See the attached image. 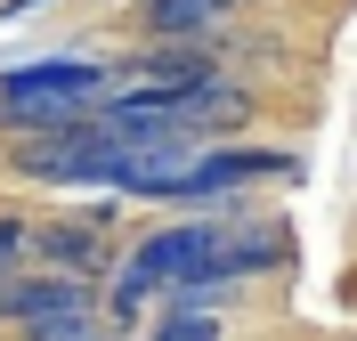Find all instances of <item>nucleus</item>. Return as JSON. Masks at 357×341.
<instances>
[{
	"label": "nucleus",
	"mask_w": 357,
	"mask_h": 341,
	"mask_svg": "<svg viewBox=\"0 0 357 341\" xmlns=\"http://www.w3.org/2000/svg\"><path fill=\"white\" fill-rule=\"evenodd\" d=\"M187 285H220V227L211 220H178V227H155L130 244V268L114 285V317L130 325L155 293H187Z\"/></svg>",
	"instance_id": "f257e3e1"
},
{
	"label": "nucleus",
	"mask_w": 357,
	"mask_h": 341,
	"mask_svg": "<svg viewBox=\"0 0 357 341\" xmlns=\"http://www.w3.org/2000/svg\"><path fill=\"white\" fill-rule=\"evenodd\" d=\"M114 155H122V130H114L106 114L89 122H41L33 138H17V171L24 179H57V187H106L114 179Z\"/></svg>",
	"instance_id": "f03ea898"
},
{
	"label": "nucleus",
	"mask_w": 357,
	"mask_h": 341,
	"mask_svg": "<svg viewBox=\"0 0 357 341\" xmlns=\"http://www.w3.org/2000/svg\"><path fill=\"white\" fill-rule=\"evenodd\" d=\"M106 106V73L82 66V57H41V66H17L0 73V114L41 130V122H73V114Z\"/></svg>",
	"instance_id": "7ed1b4c3"
},
{
	"label": "nucleus",
	"mask_w": 357,
	"mask_h": 341,
	"mask_svg": "<svg viewBox=\"0 0 357 341\" xmlns=\"http://www.w3.org/2000/svg\"><path fill=\"white\" fill-rule=\"evenodd\" d=\"M73 301H89V285L82 276H66V268H49V276H0V317L8 325H24V317H41V309H73Z\"/></svg>",
	"instance_id": "20e7f679"
},
{
	"label": "nucleus",
	"mask_w": 357,
	"mask_h": 341,
	"mask_svg": "<svg viewBox=\"0 0 357 341\" xmlns=\"http://www.w3.org/2000/svg\"><path fill=\"white\" fill-rule=\"evenodd\" d=\"M268 171H284V162H276V155H195L187 179H178V204L227 195V187H244V179H268Z\"/></svg>",
	"instance_id": "39448f33"
},
{
	"label": "nucleus",
	"mask_w": 357,
	"mask_h": 341,
	"mask_svg": "<svg viewBox=\"0 0 357 341\" xmlns=\"http://www.w3.org/2000/svg\"><path fill=\"white\" fill-rule=\"evenodd\" d=\"M24 252H41L49 268H66V276L98 268V236H89V227H41V236H24Z\"/></svg>",
	"instance_id": "423d86ee"
},
{
	"label": "nucleus",
	"mask_w": 357,
	"mask_h": 341,
	"mask_svg": "<svg viewBox=\"0 0 357 341\" xmlns=\"http://www.w3.org/2000/svg\"><path fill=\"white\" fill-rule=\"evenodd\" d=\"M195 82H211V57L203 49H155L138 66V90H195Z\"/></svg>",
	"instance_id": "0eeeda50"
},
{
	"label": "nucleus",
	"mask_w": 357,
	"mask_h": 341,
	"mask_svg": "<svg viewBox=\"0 0 357 341\" xmlns=\"http://www.w3.org/2000/svg\"><path fill=\"white\" fill-rule=\"evenodd\" d=\"M98 333V317H89V301H73V309H41V317H24V341H89Z\"/></svg>",
	"instance_id": "6e6552de"
},
{
	"label": "nucleus",
	"mask_w": 357,
	"mask_h": 341,
	"mask_svg": "<svg viewBox=\"0 0 357 341\" xmlns=\"http://www.w3.org/2000/svg\"><path fill=\"white\" fill-rule=\"evenodd\" d=\"M155 33H211V8H195V0H155Z\"/></svg>",
	"instance_id": "1a4fd4ad"
},
{
	"label": "nucleus",
	"mask_w": 357,
	"mask_h": 341,
	"mask_svg": "<svg viewBox=\"0 0 357 341\" xmlns=\"http://www.w3.org/2000/svg\"><path fill=\"white\" fill-rule=\"evenodd\" d=\"M146 341H220V325L203 317V309H178V317H162Z\"/></svg>",
	"instance_id": "9d476101"
},
{
	"label": "nucleus",
	"mask_w": 357,
	"mask_h": 341,
	"mask_svg": "<svg viewBox=\"0 0 357 341\" xmlns=\"http://www.w3.org/2000/svg\"><path fill=\"white\" fill-rule=\"evenodd\" d=\"M8 268H24V227L17 220H0V276Z\"/></svg>",
	"instance_id": "9b49d317"
},
{
	"label": "nucleus",
	"mask_w": 357,
	"mask_h": 341,
	"mask_svg": "<svg viewBox=\"0 0 357 341\" xmlns=\"http://www.w3.org/2000/svg\"><path fill=\"white\" fill-rule=\"evenodd\" d=\"M33 8H41V0H8V8H0V17H33Z\"/></svg>",
	"instance_id": "f8f14e48"
},
{
	"label": "nucleus",
	"mask_w": 357,
	"mask_h": 341,
	"mask_svg": "<svg viewBox=\"0 0 357 341\" xmlns=\"http://www.w3.org/2000/svg\"><path fill=\"white\" fill-rule=\"evenodd\" d=\"M195 8H211V17H220V8H236V0H195Z\"/></svg>",
	"instance_id": "ddd939ff"
},
{
	"label": "nucleus",
	"mask_w": 357,
	"mask_h": 341,
	"mask_svg": "<svg viewBox=\"0 0 357 341\" xmlns=\"http://www.w3.org/2000/svg\"><path fill=\"white\" fill-rule=\"evenodd\" d=\"M89 341H98V333H89Z\"/></svg>",
	"instance_id": "4468645a"
}]
</instances>
